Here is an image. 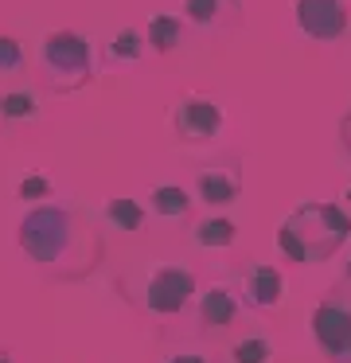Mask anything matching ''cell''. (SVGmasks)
<instances>
[{
  "label": "cell",
  "mask_w": 351,
  "mask_h": 363,
  "mask_svg": "<svg viewBox=\"0 0 351 363\" xmlns=\"http://www.w3.org/2000/svg\"><path fill=\"white\" fill-rule=\"evenodd\" d=\"M16 242L47 281H82L101 266V235L67 203H35L20 219Z\"/></svg>",
  "instance_id": "obj_1"
},
{
  "label": "cell",
  "mask_w": 351,
  "mask_h": 363,
  "mask_svg": "<svg viewBox=\"0 0 351 363\" xmlns=\"http://www.w3.org/2000/svg\"><path fill=\"white\" fill-rule=\"evenodd\" d=\"M195 196L207 207H230L242 196V160L238 157H223L215 164L199 168L195 176Z\"/></svg>",
  "instance_id": "obj_9"
},
{
  "label": "cell",
  "mask_w": 351,
  "mask_h": 363,
  "mask_svg": "<svg viewBox=\"0 0 351 363\" xmlns=\"http://www.w3.org/2000/svg\"><path fill=\"white\" fill-rule=\"evenodd\" d=\"M184 20L199 32H226L242 20V0H184Z\"/></svg>",
  "instance_id": "obj_11"
},
{
  "label": "cell",
  "mask_w": 351,
  "mask_h": 363,
  "mask_svg": "<svg viewBox=\"0 0 351 363\" xmlns=\"http://www.w3.org/2000/svg\"><path fill=\"white\" fill-rule=\"evenodd\" d=\"M351 238V215L332 199H312L285 215L277 227V250L296 266H324Z\"/></svg>",
  "instance_id": "obj_2"
},
{
  "label": "cell",
  "mask_w": 351,
  "mask_h": 363,
  "mask_svg": "<svg viewBox=\"0 0 351 363\" xmlns=\"http://www.w3.org/2000/svg\"><path fill=\"white\" fill-rule=\"evenodd\" d=\"M184 43V20L172 16V12H156L148 20V32H145V48H152L156 55H168Z\"/></svg>",
  "instance_id": "obj_13"
},
{
  "label": "cell",
  "mask_w": 351,
  "mask_h": 363,
  "mask_svg": "<svg viewBox=\"0 0 351 363\" xmlns=\"http://www.w3.org/2000/svg\"><path fill=\"white\" fill-rule=\"evenodd\" d=\"M94 79V55L86 35L51 32L39 43V82L51 94H74Z\"/></svg>",
  "instance_id": "obj_3"
},
{
  "label": "cell",
  "mask_w": 351,
  "mask_h": 363,
  "mask_svg": "<svg viewBox=\"0 0 351 363\" xmlns=\"http://www.w3.org/2000/svg\"><path fill=\"white\" fill-rule=\"evenodd\" d=\"M0 363H16V359H12V352H8V347H0Z\"/></svg>",
  "instance_id": "obj_23"
},
{
  "label": "cell",
  "mask_w": 351,
  "mask_h": 363,
  "mask_svg": "<svg viewBox=\"0 0 351 363\" xmlns=\"http://www.w3.org/2000/svg\"><path fill=\"white\" fill-rule=\"evenodd\" d=\"M343 203H347V211H351V184H347V191H343Z\"/></svg>",
  "instance_id": "obj_24"
},
{
  "label": "cell",
  "mask_w": 351,
  "mask_h": 363,
  "mask_svg": "<svg viewBox=\"0 0 351 363\" xmlns=\"http://www.w3.org/2000/svg\"><path fill=\"white\" fill-rule=\"evenodd\" d=\"M234 238H238V227H234V219H223V215H207L191 230V242L199 250H230Z\"/></svg>",
  "instance_id": "obj_12"
},
{
  "label": "cell",
  "mask_w": 351,
  "mask_h": 363,
  "mask_svg": "<svg viewBox=\"0 0 351 363\" xmlns=\"http://www.w3.org/2000/svg\"><path fill=\"white\" fill-rule=\"evenodd\" d=\"M145 219H148V211L137 203V199H129V196H117V199H109V203H106V223L113 230L137 235V230L145 227Z\"/></svg>",
  "instance_id": "obj_15"
},
{
  "label": "cell",
  "mask_w": 351,
  "mask_h": 363,
  "mask_svg": "<svg viewBox=\"0 0 351 363\" xmlns=\"http://www.w3.org/2000/svg\"><path fill=\"white\" fill-rule=\"evenodd\" d=\"M238 316H242V305H238V297H234L230 285H211V289L199 293V324H203L207 336L230 332Z\"/></svg>",
  "instance_id": "obj_10"
},
{
  "label": "cell",
  "mask_w": 351,
  "mask_h": 363,
  "mask_svg": "<svg viewBox=\"0 0 351 363\" xmlns=\"http://www.w3.org/2000/svg\"><path fill=\"white\" fill-rule=\"evenodd\" d=\"M296 28L312 43H343L351 40V0H296Z\"/></svg>",
  "instance_id": "obj_7"
},
{
  "label": "cell",
  "mask_w": 351,
  "mask_h": 363,
  "mask_svg": "<svg viewBox=\"0 0 351 363\" xmlns=\"http://www.w3.org/2000/svg\"><path fill=\"white\" fill-rule=\"evenodd\" d=\"M16 191H20V199H47L51 196V180L47 176H23Z\"/></svg>",
  "instance_id": "obj_20"
},
{
  "label": "cell",
  "mask_w": 351,
  "mask_h": 363,
  "mask_svg": "<svg viewBox=\"0 0 351 363\" xmlns=\"http://www.w3.org/2000/svg\"><path fill=\"white\" fill-rule=\"evenodd\" d=\"M35 118H39V98L31 90L0 94V121H35Z\"/></svg>",
  "instance_id": "obj_16"
},
{
  "label": "cell",
  "mask_w": 351,
  "mask_h": 363,
  "mask_svg": "<svg viewBox=\"0 0 351 363\" xmlns=\"http://www.w3.org/2000/svg\"><path fill=\"white\" fill-rule=\"evenodd\" d=\"M168 125L172 133L179 137L184 145H211L226 125V113L215 98H203V94H184L168 113Z\"/></svg>",
  "instance_id": "obj_6"
},
{
  "label": "cell",
  "mask_w": 351,
  "mask_h": 363,
  "mask_svg": "<svg viewBox=\"0 0 351 363\" xmlns=\"http://www.w3.org/2000/svg\"><path fill=\"white\" fill-rule=\"evenodd\" d=\"M145 51H148L145 35H140L137 28H121V32H113V40H109V59H121V63H137Z\"/></svg>",
  "instance_id": "obj_17"
},
{
  "label": "cell",
  "mask_w": 351,
  "mask_h": 363,
  "mask_svg": "<svg viewBox=\"0 0 351 363\" xmlns=\"http://www.w3.org/2000/svg\"><path fill=\"white\" fill-rule=\"evenodd\" d=\"M242 308H254V313H269L285 301V274L269 262H246L238 266V289H234Z\"/></svg>",
  "instance_id": "obj_8"
},
{
  "label": "cell",
  "mask_w": 351,
  "mask_h": 363,
  "mask_svg": "<svg viewBox=\"0 0 351 363\" xmlns=\"http://www.w3.org/2000/svg\"><path fill=\"white\" fill-rule=\"evenodd\" d=\"M195 293H199V281H195L191 266H184V262H156L145 274V281H140L137 305L148 316H179L195 301Z\"/></svg>",
  "instance_id": "obj_5"
},
{
  "label": "cell",
  "mask_w": 351,
  "mask_h": 363,
  "mask_svg": "<svg viewBox=\"0 0 351 363\" xmlns=\"http://www.w3.org/2000/svg\"><path fill=\"white\" fill-rule=\"evenodd\" d=\"M273 359V344L265 336H246L230 347V363H269Z\"/></svg>",
  "instance_id": "obj_18"
},
{
  "label": "cell",
  "mask_w": 351,
  "mask_h": 363,
  "mask_svg": "<svg viewBox=\"0 0 351 363\" xmlns=\"http://www.w3.org/2000/svg\"><path fill=\"white\" fill-rule=\"evenodd\" d=\"M148 211L156 219H184L191 211V196H187L179 184H160V188L148 191Z\"/></svg>",
  "instance_id": "obj_14"
},
{
  "label": "cell",
  "mask_w": 351,
  "mask_h": 363,
  "mask_svg": "<svg viewBox=\"0 0 351 363\" xmlns=\"http://www.w3.org/2000/svg\"><path fill=\"white\" fill-rule=\"evenodd\" d=\"M23 63H28V55H23L20 40H12V35H0V79H8V74H20Z\"/></svg>",
  "instance_id": "obj_19"
},
{
  "label": "cell",
  "mask_w": 351,
  "mask_h": 363,
  "mask_svg": "<svg viewBox=\"0 0 351 363\" xmlns=\"http://www.w3.org/2000/svg\"><path fill=\"white\" fill-rule=\"evenodd\" d=\"M160 363H218L215 355H203V352H172V355H164Z\"/></svg>",
  "instance_id": "obj_22"
},
{
  "label": "cell",
  "mask_w": 351,
  "mask_h": 363,
  "mask_svg": "<svg viewBox=\"0 0 351 363\" xmlns=\"http://www.w3.org/2000/svg\"><path fill=\"white\" fill-rule=\"evenodd\" d=\"M335 137H340V149H343V157H347V164H351V106L340 113V125H335Z\"/></svg>",
  "instance_id": "obj_21"
},
{
  "label": "cell",
  "mask_w": 351,
  "mask_h": 363,
  "mask_svg": "<svg viewBox=\"0 0 351 363\" xmlns=\"http://www.w3.org/2000/svg\"><path fill=\"white\" fill-rule=\"evenodd\" d=\"M312 340L328 363H351V258L340 281L328 285V293L312 308Z\"/></svg>",
  "instance_id": "obj_4"
}]
</instances>
